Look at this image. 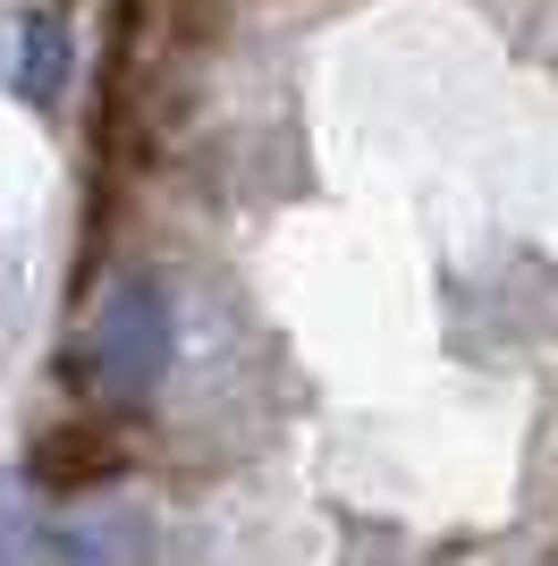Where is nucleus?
<instances>
[{
	"instance_id": "nucleus-1",
	"label": "nucleus",
	"mask_w": 558,
	"mask_h": 566,
	"mask_svg": "<svg viewBox=\"0 0 558 566\" xmlns=\"http://www.w3.org/2000/svg\"><path fill=\"white\" fill-rule=\"evenodd\" d=\"M169 347H178V322H169L162 280L127 271L85 322V380L111 389V398H144V389L169 373Z\"/></svg>"
},
{
	"instance_id": "nucleus-2",
	"label": "nucleus",
	"mask_w": 558,
	"mask_h": 566,
	"mask_svg": "<svg viewBox=\"0 0 558 566\" xmlns=\"http://www.w3.org/2000/svg\"><path fill=\"white\" fill-rule=\"evenodd\" d=\"M69 85V34L60 25H43V18H25V69H18V94L25 102H51Z\"/></svg>"
},
{
	"instance_id": "nucleus-3",
	"label": "nucleus",
	"mask_w": 558,
	"mask_h": 566,
	"mask_svg": "<svg viewBox=\"0 0 558 566\" xmlns=\"http://www.w3.org/2000/svg\"><path fill=\"white\" fill-rule=\"evenodd\" d=\"M136 558V533H102V542H93V533H76V524H60V533H51V566H127Z\"/></svg>"
}]
</instances>
